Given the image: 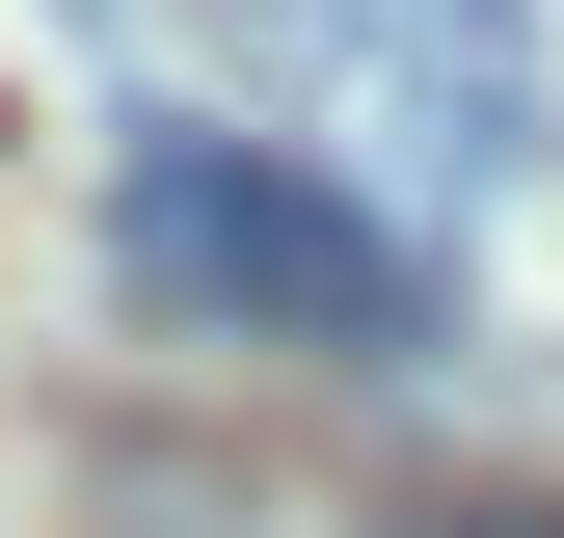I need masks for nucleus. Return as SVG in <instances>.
<instances>
[{
    "mask_svg": "<svg viewBox=\"0 0 564 538\" xmlns=\"http://www.w3.org/2000/svg\"><path fill=\"white\" fill-rule=\"evenodd\" d=\"M431 538H564V512H431Z\"/></svg>",
    "mask_w": 564,
    "mask_h": 538,
    "instance_id": "7ed1b4c3",
    "label": "nucleus"
},
{
    "mask_svg": "<svg viewBox=\"0 0 564 538\" xmlns=\"http://www.w3.org/2000/svg\"><path fill=\"white\" fill-rule=\"evenodd\" d=\"M108 269L162 323H242V351H403V323H431V243L349 216V189L269 162V134H134L108 162Z\"/></svg>",
    "mask_w": 564,
    "mask_h": 538,
    "instance_id": "f257e3e1",
    "label": "nucleus"
},
{
    "mask_svg": "<svg viewBox=\"0 0 564 538\" xmlns=\"http://www.w3.org/2000/svg\"><path fill=\"white\" fill-rule=\"evenodd\" d=\"M377 134H403V189H511L538 162V28L511 0H377Z\"/></svg>",
    "mask_w": 564,
    "mask_h": 538,
    "instance_id": "f03ea898",
    "label": "nucleus"
}]
</instances>
